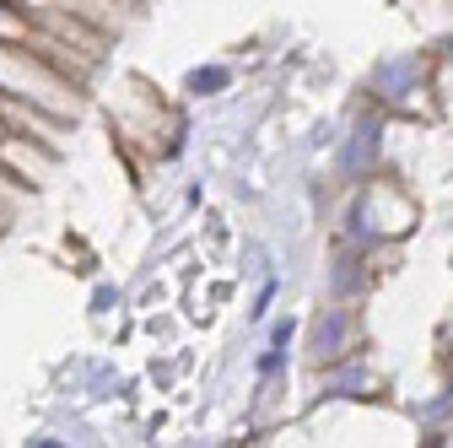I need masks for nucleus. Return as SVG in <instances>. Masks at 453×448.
I'll return each instance as SVG.
<instances>
[{"mask_svg":"<svg viewBox=\"0 0 453 448\" xmlns=\"http://www.w3.org/2000/svg\"><path fill=\"white\" fill-rule=\"evenodd\" d=\"M442 346H448V351H453V313H448V319H442Z\"/></svg>","mask_w":453,"mask_h":448,"instance_id":"obj_19","label":"nucleus"},{"mask_svg":"<svg viewBox=\"0 0 453 448\" xmlns=\"http://www.w3.org/2000/svg\"><path fill=\"white\" fill-rule=\"evenodd\" d=\"M319 373V400H346V406H367V400H378L383 395V373H378V362H372V351H346L340 362H324V367H313Z\"/></svg>","mask_w":453,"mask_h":448,"instance_id":"obj_6","label":"nucleus"},{"mask_svg":"<svg viewBox=\"0 0 453 448\" xmlns=\"http://www.w3.org/2000/svg\"><path fill=\"white\" fill-rule=\"evenodd\" d=\"M411 421L421 427V432H437V427H453V378H442L426 400H416L411 406Z\"/></svg>","mask_w":453,"mask_h":448,"instance_id":"obj_11","label":"nucleus"},{"mask_svg":"<svg viewBox=\"0 0 453 448\" xmlns=\"http://www.w3.org/2000/svg\"><path fill=\"white\" fill-rule=\"evenodd\" d=\"M0 135H6V120H0Z\"/></svg>","mask_w":453,"mask_h":448,"instance_id":"obj_20","label":"nucleus"},{"mask_svg":"<svg viewBox=\"0 0 453 448\" xmlns=\"http://www.w3.org/2000/svg\"><path fill=\"white\" fill-rule=\"evenodd\" d=\"M432 54V49H426ZM426 87H432V103H437V125H453V60L432 54L426 66Z\"/></svg>","mask_w":453,"mask_h":448,"instance_id":"obj_14","label":"nucleus"},{"mask_svg":"<svg viewBox=\"0 0 453 448\" xmlns=\"http://www.w3.org/2000/svg\"><path fill=\"white\" fill-rule=\"evenodd\" d=\"M233 87H238V66L233 60H205V66L184 71V97L189 103H211V97L233 92Z\"/></svg>","mask_w":453,"mask_h":448,"instance_id":"obj_10","label":"nucleus"},{"mask_svg":"<svg viewBox=\"0 0 453 448\" xmlns=\"http://www.w3.org/2000/svg\"><path fill=\"white\" fill-rule=\"evenodd\" d=\"M378 287V275L367 265V254L357 249H324V297L334 303H367Z\"/></svg>","mask_w":453,"mask_h":448,"instance_id":"obj_8","label":"nucleus"},{"mask_svg":"<svg viewBox=\"0 0 453 448\" xmlns=\"http://www.w3.org/2000/svg\"><path fill=\"white\" fill-rule=\"evenodd\" d=\"M238 275L249 287H259V282H270V275H280L275 270V249L265 243V238H243V249H238Z\"/></svg>","mask_w":453,"mask_h":448,"instance_id":"obj_13","label":"nucleus"},{"mask_svg":"<svg viewBox=\"0 0 453 448\" xmlns=\"http://www.w3.org/2000/svg\"><path fill=\"white\" fill-rule=\"evenodd\" d=\"M340 216L351 228H362L372 243H405L421 228V195L400 167H378L362 184H346V200H340V211H329V221H340Z\"/></svg>","mask_w":453,"mask_h":448,"instance_id":"obj_1","label":"nucleus"},{"mask_svg":"<svg viewBox=\"0 0 453 448\" xmlns=\"http://www.w3.org/2000/svg\"><path fill=\"white\" fill-rule=\"evenodd\" d=\"M179 324H184V313H167V308H151V313H141V329L151 335V341H157L162 351H173V341H179Z\"/></svg>","mask_w":453,"mask_h":448,"instance_id":"obj_15","label":"nucleus"},{"mask_svg":"<svg viewBox=\"0 0 453 448\" xmlns=\"http://www.w3.org/2000/svg\"><path fill=\"white\" fill-rule=\"evenodd\" d=\"M60 151H49L43 141H33V135H17V130H6L0 135V167H6V174L22 184V189H49L54 184V174H60Z\"/></svg>","mask_w":453,"mask_h":448,"instance_id":"obj_7","label":"nucleus"},{"mask_svg":"<svg viewBox=\"0 0 453 448\" xmlns=\"http://www.w3.org/2000/svg\"><path fill=\"white\" fill-rule=\"evenodd\" d=\"M0 92L38 103V108H54V114H71V120L87 114V87L71 81L65 71H54L27 43H0Z\"/></svg>","mask_w":453,"mask_h":448,"instance_id":"obj_2","label":"nucleus"},{"mask_svg":"<svg viewBox=\"0 0 453 448\" xmlns=\"http://www.w3.org/2000/svg\"><path fill=\"white\" fill-rule=\"evenodd\" d=\"M362 335H367V324H362L357 303L324 297V303L303 319V329H297V351L308 357V367H324V362H340L346 351H357Z\"/></svg>","mask_w":453,"mask_h":448,"instance_id":"obj_4","label":"nucleus"},{"mask_svg":"<svg viewBox=\"0 0 453 448\" xmlns=\"http://www.w3.org/2000/svg\"><path fill=\"white\" fill-rule=\"evenodd\" d=\"M432 54H442V60H453V27H448V33H437V43H432Z\"/></svg>","mask_w":453,"mask_h":448,"instance_id":"obj_18","label":"nucleus"},{"mask_svg":"<svg viewBox=\"0 0 453 448\" xmlns=\"http://www.w3.org/2000/svg\"><path fill=\"white\" fill-rule=\"evenodd\" d=\"M130 308V287H119V282H103V275H97V282H92V297H87V319L103 329L108 319H119Z\"/></svg>","mask_w":453,"mask_h":448,"instance_id":"obj_12","label":"nucleus"},{"mask_svg":"<svg viewBox=\"0 0 453 448\" xmlns=\"http://www.w3.org/2000/svg\"><path fill=\"white\" fill-rule=\"evenodd\" d=\"M292 367H270V373H259V389H254V400H249V427L254 432H270L280 416L292 411Z\"/></svg>","mask_w":453,"mask_h":448,"instance_id":"obj_9","label":"nucleus"},{"mask_svg":"<svg viewBox=\"0 0 453 448\" xmlns=\"http://www.w3.org/2000/svg\"><path fill=\"white\" fill-rule=\"evenodd\" d=\"M179 378H184V367H179V357H151L146 362V383L157 389V395H173V389H179Z\"/></svg>","mask_w":453,"mask_h":448,"instance_id":"obj_16","label":"nucleus"},{"mask_svg":"<svg viewBox=\"0 0 453 448\" xmlns=\"http://www.w3.org/2000/svg\"><path fill=\"white\" fill-rule=\"evenodd\" d=\"M340 120L346 125H340V141L324 162H329V179L346 189V184H362L367 174H378V167H388V114L372 108L367 97H357Z\"/></svg>","mask_w":453,"mask_h":448,"instance_id":"obj_3","label":"nucleus"},{"mask_svg":"<svg viewBox=\"0 0 453 448\" xmlns=\"http://www.w3.org/2000/svg\"><path fill=\"white\" fill-rule=\"evenodd\" d=\"M265 324H270V335H265V346H270V351H292V346H297V329H303L297 313H270Z\"/></svg>","mask_w":453,"mask_h":448,"instance_id":"obj_17","label":"nucleus"},{"mask_svg":"<svg viewBox=\"0 0 453 448\" xmlns=\"http://www.w3.org/2000/svg\"><path fill=\"white\" fill-rule=\"evenodd\" d=\"M426 66H432L426 49H394V54H383V60H372V71L362 76V92H357V97H367L372 108L394 114V108H400V97H405L416 81H426Z\"/></svg>","mask_w":453,"mask_h":448,"instance_id":"obj_5","label":"nucleus"}]
</instances>
